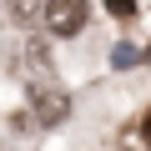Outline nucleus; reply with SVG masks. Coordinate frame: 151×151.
Here are the masks:
<instances>
[{
    "instance_id": "nucleus-5",
    "label": "nucleus",
    "mask_w": 151,
    "mask_h": 151,
    "mask_svg": "<svg viewBox=\"0 0 151 151\" xmlns=\"http://www.w3.org/2000/svg\"><path fill=\"white\" fill-rule=\"evenodd\" d=\"M106 10H111V15H121V20H126V15H136V0H106Z\"/></svg>"
},
{
    "instance_id": "nucleus-2",
    "label": "nucleus",
    "mask_w": 151,
    "mask_h": 151,
    "mask_svg": "<svg viewBox=\"0 0 151 151\" xmlns=\"http://www.w3.org/2000/svg\"><path fill=\"white\" fill-rule=\"evenodd\" d=\"M86 15H91L86 0H50V5H45V30L50 35H76L86 25Z\"/></svg>"
},
{
    "instance_id": "nucleus-3",
    "label": "nucleus",
    "mask_w": 151,
    "mask_h": 151,
    "mask_svg": "<svg viewBox=\"0 0 151 151\" xmlns=\"http://www.w3.org/2000/svg\"><path fill=\"white\" fill-rule=\"evenodd\" d=\"M45 5L50 0H10V20L15 25H35V20H45Z\"/></svg>"
},
{
    "instance_id": "nucleus-6",
    "label": "nucleus",
    "mask_w": 151,
    "mask_h": 151,
    "mask_svg": "<svg viewBox=\"0 0 151 151\" xmlns=\"http://www.w3.org/2000/svg\"><path fill=\"white\" fill-rule=\"evenodd\" d=\"M0 151H5V146H0Z\"/></svg>"
},
{
    "instance_id": "nucleus-4",
    "label": "nucleus",
    "mask_w": 151,
    "mask_h": 151,
    "mask_svg": "<svg viewBox=\"0 0 151 151\" xmlns=\"http://www.w3.org/2000/svg\"><path fill=\"white\" fill-rule=\"evenodd\" d=\"M136 60H141V50H136L131 40H121V45L111 50V65H116V70H126V65H136Z\"/></svg>"
},
{
    "instance_id": "nucleus-1",
    "label": "nucleus",
    "mask_w": 151,
    "mask_h": 151,
    "mask_svg": "<svg viewBox=\"0 0 151 151\" xmlns=\"http://www.w3.org/2000/svg\"><path fill=\"white\" fill-rule=\"evenodd\" d=\"M30 111H35L40 126H60V121L70 116V96H65L60 86H50V81H35V86H30Z\"/></svg>"
}]
</instances>
